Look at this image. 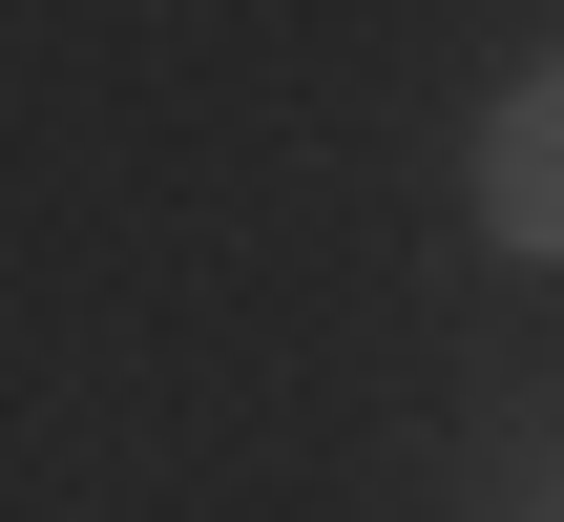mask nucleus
Listing matches in <instances>:
<instances>
[{
    "instance_id": "f257e3e1",
    "label": "nucleus",
    "mask_w": 564,
    "mask_h": 522,
    "mask_svg": "<svg viewBox=\"0 0 564 522\" xmlns=\"http://www.w3.org/2000/svg\"><path fill=\"white\" fill-rule=\"evenodd\" d=\"M481 230L564 272V63H523V84H502V126H481Z\"/></svg>"
}]
</instances>
